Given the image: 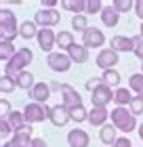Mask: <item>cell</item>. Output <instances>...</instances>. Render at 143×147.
I'll return each mask as SVG.
<instances>
[{
	"instance_id": "obj_31",
	"label": "cell",
	"mask_w": 143,
	"mask_h": 147,
	"mask_svg": "<svg viewBox=\"0 0 143 147\" xmlns=\"http://www.w3.org/2000/svg\"><path fill=\"white\" fill-rule=\"evenodd\" d=\"M9 124L13 126V130H17V128H21L23 124H28V122H25L23 111H13L11 116H9Z\"/></svg>"
},
{
	"instance_id": "obj_39",
	"label": "cell",
	"mask_w": 143,
	"mask_h": 147,
	"mask_svg": "<svg viewBox=\"0 0 143 147\" xmlns=\"http://www.w3.org/2000/svg\"><path fill=\"white\" fill-rule=\"evenodd\" d=\"M99 84H101V78H88V80H86V90H91V92H93Z\"/></svg>"
},
{
	"instance_id": "obj_28",
	"label": "cell",
	"mask_w": 143,
	"mask_h": 147,
	"mask_svg": "<svg viewBox=\"0 0 143 147\" xmlns=\"http://www.w3.org/2000/svg\"><path fill=\"white\" fill-rule=\"evenodd\" d=\"M128 88H131L135 95L143 97V74H133L128 78Z\"/></svg>"
},
{
	"instance_id": "obj_34",
	"label": "cell",
	"mask_w": 143,
	"mask_h": 147,
	"mask_svg": "<svg viewBox=\"0 0 143 147\" xmlns=\"http://www.w3.org/2000/svg\"><path fill=\"white\" fill-rule=\"evenodd\" d=\"M105 6L101 0H86V15H95V13H99L101 15V11H103Z\"/></svg>"
},
{
	"instance_id": "obj_20",
	"label": "cell",
	"mask_w": 143,
	"mask_h": 147,
	"mask_svg": "<svg viewBox=\"0 0 143 147\" xmlns=\"http://www.w3.org/2000/svg\"><path fill=\"white\" fill-rule=\"evenodd\" d=\"M61 9L74 13V15H84L86 13V0H61Z\"/></svg>"
},
{
	"instance_id": "obj_48",
	"label": "cell",
	"mask_w": 143,
	"mask_h": 147,
	"mask_svg": "<svg viewBox=\"0 0 143 147\" xmlns=\"http://www.w3.org/2000/svg\"><path fill=\"white\" fill-rule=\"evenodd\" d=\"M141 74H143V61H141Z\"/></svg>"
},
{
	"instance_id": "obj_18",
	"label": "cell",
	"mask_w": 143,
	"mask_h": 147,
	"mask_svg": "<svg viewBox=\"0 0 143 147\" xmlns=\"http://www.w3.org/2000/svg\"><path fill=\"white\" fill-rule=\"evenodd\" d=\"M101 21H103L105 28H116V25H118V21H120V13L116 11L112 4H107L105 9L101 11Z\"/></svg>"
},
{
	"instance_id": "obj_17",
	"label": "cell",
	"mask_w": 143,
	"mask_h": 147,
	"mask_svg": "<svg viewBox=\"0 0 143 147\" xmlns=\"http://www.w3.org/2000/svg\"><path fill=\"white\" fill-rule=\"evenodd\" d=\"M110 44H112V49H114L116 53L135 51V42H133V38H128V36H112Z\"/></svg>"
},
{
	"instance_id": "obj_46",
	"label": "cell",
	"mask_w": 143,
	"mask_h": 147,
	"mask_svg": "<svg viewBox=\"0 0 143 147\" xmlns=\"http://www.w3.org/2000/svg\"><path fill=\"white\" fill-rule=\"evenodd\" d=\"M2 147H17V145H15V143L11 141V143H2Z\"/></svg>"
},
{
	"instance_id": "obj_40",
	"label": "cell",
	"mask_w": 143,
	"mask_h": 147,
	"mask_svg": "<svg viewBox=\"0 0 143 147\" xmlns=\"http://www.w3.org/2000/svg\"><path fill=\"white\" fill-rule=\"evenodd\" d=\"M13 130V126L9 124V120H0V132H2V135H9V132ZM15 132V130H13Z\"/></svg>"
},
{
	"instance_id": "obj_47",
	"label": "cell",
	"mask_w": 143,
	"mask_h": 147,
	"mask_svg": "<svg viewBox=\"0 0 143 147\" xmlns=\"http://www.w3.org/2000/svg\"><path fill=\"white\" fill-rule=\"evenodd\" d=\"M139 36H143V21H141V28H139Z\"/></svg>"
},
{
	"instance_id": "obj_29",
	"label": "cell",
	"mask_w": 143,
	"mask_h": 147,
	"mask_svg": "<svg viewBox=\"0 0 143 147\" xmlns=\"http://www.w3.org/2000/svg\"><path fill=\"white\" fill-rule=\"evenodd\" d=\"M70 118H72V122L80 124V122H84V120H88V109L84 107V105L74 107V109H70Z\"/></svg>"
},
{
	"instance_id": "obj_11",
	"label": "cell",
	"mask_w": 143,
	"mask_h": 147,
	"mask_svg": "<svg viewBox=\"0 0 143 147\" xmlns=\"http://www.w3.org/2000/svg\"><path fill=\"white\" fill-rule=\"evenodd\" d=\"M36 40H38V46H40V49L51 55V53H53V46L57 44V34H55L51 28H42V30L38 32Z\"/></svg>"
},
{
	"instance_id": "obj_2",
	"label": "cell",
	"mask_w": 143,
	"mask_h": 147,
	"mask_svg": "<svg viewBox=\"0 0 143 147\" xmlns=\"http://www.w3.org/2000/svg\"><path fill=\"white\" fill-rule=\"evenodd\" d=\"M32 59H34V53L28 49V46L19 49V51H17V55H15L9 63L4 65V67H6V71H4V74H13V76H17V74L25 71V67H28V65L32 63Z\"/></svg>"
},
{
	"instance_id": "obj_26",
	"label": "cell",
	"mask_w": 143,
	"mask_h": 147,
	"mask_svg": "<svg viewBox=\"0 0 143 147\" xmlns=\"http://www.w3.org/2000/svg\"><path fill=\"white\" fill-rule=\"evenodd\" d=\"M116 132H118V128H116L114 124H105L103 128L99 130V137H101V141H103L105 145H114V141L118 137H116Z\"/></svg>"
},
{
	"instance_id": "obj_38",
	"label": "cell",
	"mask_w": 143,
	"mask_h": 147,
	"mask_svg": "<svg viewBox=\"0 0 143 147\" xmlns=\"http://www.w3.org/2000/svg\"><path fill=\"white\" fill-rule=\"evenodd\" d=\"M112 147H133V143H131V139H128V137H118Z\"/></svg>"
},
{
	"instance_id": "obj_41",
	"label": "cell",
	"mask_w": 143,
	"mask_h": 147,
	"mask_svg": "<svg viewBox=\"0 0 143 147\" xmlns=\"http://www.w3.org/2000/svg\"><path fill=\"white\" fill-rule=\"evenodd\" d=\"M135 15L143 21V0H137V2H135Z\"/></svg>"
},
{
	"instance_id": "obj_15",
	"label": "cell",
	"mask_w": 143,
	"mask_h": 147,
	"mask_svg": "<svg viewBox=\"0 0 143 147\" xmlns=\"http://www.w3.org/2000/svg\"><path fill=\"white\" fill-rule=\"evenodd\" d=\"M30 97L34 99V103H46L49 101V97H51V84H46V82H36V86L30 90Z\"/></svg>"
},
{
	"instance_id": "obj_12",
	"label": "cell",
	"mask_w": 143,
	"mask_h": 147,
	"mask_svg": "<svg viewBox=\"0 0 143 147\" xmlns=\"http://www.w3.org/2000/svg\"><path fill=\"white\" fill-rule=\"evenodd\" d=\"M32 124H23L21 128H17L15 132H13V139L11 141L15 143L17 147H32V141H34V137H32Z\"/></svg>"
},
{
	"instance_id": "obj_25",
	"label": "cell",
	"mask_w": 143,
	"mask_h": 147,
	"mask_svg": "<svg viewBox=\"0 0 143 147\" xmlns=\"http://www.w3.org/2000/svg\"><path fill=\"white\" fill-rule=\"evenodd\" d=\"M76 42H74V34L67 30H61L57 32V46L61 51H70V46H74Z\"/></svg>"
},
{
	"instance_id": "obj_45",
	"label": "cell",
	"mask_w": 143,
	"mask_h": 147,
	"mask_svg": "<svg viewBox=\"0 0 143 147\" xmlns=\"http://www.w3.org/2000/svg\"><path fill=\"white\" fill-rule=\"evenodd\" d=\"M137 132H139V139H141V141H143V122L139 124V130H137Z\"/></svg>"
},
{
	"instance_id": "obj_8",
	"label": "cell",
	"mask_w": 143,
	"mask_h": 147,
	"mask_svg": "<svg viewBox=\"0 0 143 147\" xmlns=\"http://www.w3.org/2000/svg\"><path fill=\"white\" fill-rule=\"evenodd\" d=\"M91 101H93V107H107V103L114 101L112 86H107V84L101 82L97 88L91 92Z\"/></svg>"
},
{
	"instance_id": "obj_32",
	"label": "cell",
	"mask_w": 143,
	"mask_h": 147,
	"mask_svg": "<svg viewBox=\"0 0 143 147\" xmlns=\"http://www.w3.org/2000/svg\"><path fill=\"white\" fill-rule=\"evenodd\" d=\"M72 28L78 30V32H84L88 30V21H86V15H74L72 17Z\"/></svg>"
},
{
	"instance_id": "obj_16",
	"label": "cell",
	"mask_w": 143,
	"mask_h": 147,
	"mask_svg": "<svg viewBox=\"0 0 143 147\" xmlns=\"http://www.w3.org/2000/svg\"><path fill=\"white\" fill-rule=\"evenodd\" d=\"M107 118H110L107 107H93L91 111H88V122H91L93 126H99V128H103V126L107 124Z\"/></svg>"
},
{
	"instance_id": "obj_24",
	"label": "cell",
	"mask_w": 143,
	"mask_h": 147,
	"mask_svg": "<svg viewBox=\"0 0 143 147\" xmlns=\"http://www.w3.org/2000/svg\"><path fill=\"white\" fill-rule=\"evenodd\" d=\"M131 88H116L114 90V103H118V107H124V105H131L133 95Z\"/></svg>"
},
{
	"instance_id": "obj_30",
	"label": "cell",
	"mask_w": 143,
	"mask_h": 147,
	"mask_svg": "<svg viewBox=\"0 0 143 147\" xmlns=\"http://www.w3.org/2000/svg\"><path fill=\"white\" fill-rule=\"evenodd\" d=\"M101 82L107 84V86H118L120 84V74L116 69H107V71H103V76H101Z\"/></svg>"
},
{
	"instance_id": "obj_42",
	"label": "cell",
	"mask_w": 143,
	"mask_h": 147,
	"mask_svg": "<svg viewBox=\"0 0 143 147\" xmlns=\"http://www.w3.org/2000/svg\"><path fill=\"white\" fill-rule=\"evenodd\" d=\"M57 4H59L57 0H42V9H49V11H53Z\"/></svg>"
},
{
	"instance_id": "obj_43",
	"label": "cell",
	"mask_w": 143,
	"mask_h": 147,
	"mask_svg": "<svg viewBox=\"0 0 143 147\" xmlns=\"http://www.w3.org/2000/svg\"><path fill=\"white\" fill-rule=\"evenodd\" d=\"M32 147H49V143H46L44 139H34V141H32Z\"/></svg>"
},
{
	"instance_id": "obj_37",
	"label": "cell",
	"mask_w": 143,
	"mask_h": 147,
	"mask_svg": "<svg viewBox=\"0 0 143 147\" xmlns=\"http://www.w3.org/2000/svg\"><path fill=\"white\" fill-rule=\"evenodd\" d=\"M133 42H135V55H137L139 59H141V61H143V36H133Z\"/></svg>"
},
{
	"instance_id": "obj_5",
	"label": "cell",
	"mask_w": 143,
	"mask_h": 147,
	"mask_svg": "<svg viewBox=\"0 0 143 147\" xmlns=\"http://www.w3.org/2000/svg\"><path fill=\"white\" fill-rule=\"evenodd\" d=\"M59 21H61V13L57 9H53V11L40 9V11H36V15H34V23L40 25V30L42 28H55Z\"/></svg>"
},
{
	"instance_id": "obj_6",
	"label": "cell",
	"mask_w": 143,
	"mask_h": 147,
	"mask_svg": "<svg viewBox=\"0 0 143 147\" xmlns=\"http://www.w3.org/2000/svg\"><path fill=\"white\" fill-rule=\"evenodd\" d=\"M61 105H63L65 109H74V107H80L82 105V97H80V92L74 88L70 84H61Z\"/></svg>"
},
{
	"instance_id": "obj_27",
	"label": "cell",
	"mask_w": 143,
	"mask_h": 147,
	"mask_svg": "<svg viewBox=\"0 0 143 147\" xmlns=\"http://www.w3.org/2000/svg\"><path fill=\"white\" fill-rule=\"evenodd\" d=\"M17 86H19V88H23V90H32L34 86H36L32 71L25 69V71H21V74H17Z\"/></svg>"
},
{
	"instance_id": "obj_33",
	"label": "cell",
	"mask_w": 143,
	"mask_h": 147,
	"mask_svg": "<svg viewBox=\"0 0 143 147\" xmlns=\"http://www.w3.org/2000/svg\"><path fill=\"white\" fill-rule=\"evenodd\" d=\"M128 109H131V113H133L135 118L141 116V113H143V97L135 95V97H133V101H131V105H128Z\"/></svg>"
},
{
	"instance_id": "obj_21",
	"label": "cell",
	"mask_w": 143,
	"mask_h": 147,
	"mask_svg": "<svg viewBox=\"0 0 143 147\" xmlns=\"http://www.w3.org/2000/svg\"><path fill=\"white\" fill-rule=\"evenodd\" d=\"M15 55H17V51H15V44H13V40L2 38V40H0V59L4 61V65L9 63Z\"/></svg>"
},
{
	"instance_id": "obj_22",
	"label": "cell",
	"mask_w": 143,
	"mask_h": 147,
	"mask_svg": "<svg viewBox=\"0 0 143 147\" xmlns=\"http://www.w3.org/2000/svg\"><path fill=\"white\" fill-rule=\"evenodd\" d=\"M17 86V76H13V74H4L2 78H0V90H2V95H11Z\"/></svg>"
},
{
	"instance_id": "obj_36",
	"label": "cell",
	"mask_w": 143,
	"mask_h": 147,
	"mask_svg": "<svg viewBox=\"0 0 143 147\" xmlns=\"http://www.w3.org/2000/svg\"><path fill=\"white\" fill-rule=\"evenodd\" d=\"M11 105H9V101H6V97H2V101H0V120H9V116H11Z\"/></svg>"
},
{
	"instance_id": "obj_10",
	"label": "cell",
	"mask_w": 143,
	"mask_h": 147,
	"mask_svg": "<svg viewBox=\"0 0 143 147\" xmlns=\"http://www.w3.org/2000/svg\"><path fill=\"white\" fill-rule=\"evenodd\" d=\"M82 44L86 49H99V46L105 44V34L97 28H88L82 34Z\"/></svg>"
},
{
	"instance_id": "obj_3",
	"label": "cell",
	"mask_w": 143,
	"mask_h": 147,
	"mask_svg": "<svg viewBox=\"0 0 143 147\" xmlns=\"http://www.w3.org/2000/svg\"><path fill=\"white\" fill-rule=\"evenodd\" d=\"M51 109L49 105H42V103H28L23 107V116H25V122L28 124H36V122H44L46 118H51Z\"/></svg>"
},
{
	"instance_id": "obj_14",
	"label": "cell",
	"mask_w": 143,
	"mask_h": 147,
	"mask_svg": "<svg viewBox=\"0 0 143 147\" xmlns=\"http://www.w3.org/2000/svg\"><path fill=\"white\" fill-rule=\"evenodd\" d=\"M49 120H51L53 126H65V124L72 120V118H70V109H65L61 103H59V105H53L51 118H49Z\"/></svg>"
},
{
	"instance_id": "obj_35",
	"label": "cell",
	"mask_w": 143,
	"mask_h": 147,
	"mask_svg": "<svg viewBox=\"0 0 143 147\" xmlns=\"http://www.w3.org/2000/svg\"><path fill=\"white\" fill-rule=\"evenodd\" d=\"M112 6H114L118 13H126V11L135 9V2H131V0H114Z\"/></svg>"
},
{
	"instance_id": "obj_23",
	"label": "cell",
	"mask_w": 143,
	"mask_h": 147,
	"mask_svg": "<svg viewBox=\"0 0 143 147\" xmlns=\"http://www.w3.org/2000/svg\"><path fill=\"white\" fill-rule=\"evenodd\" d=\"M38 25L34 23V21H23L21 25H19V36H21L23 40H32V38H36L38 36Z\"/></svg>"
},
{
	"instance_id": "obj_9",
	"label": "cell",
	"mask_w": 143,
	"mask_h": 147,
	"mask_svg": "<svg viewBox=\"0 0 143 147\" xmlns=\"http://www.w3.org/2000/svg\"><path fill=\"white\" fill-rule=\"evenodd\" d=\"M118 55H120V53H116L114 49H101L99 55H97V59H95V63H97L103 71L114 69L116 63H120V57Z\"/></svg>"
},
{
	"instance_id": "obj_19",
	"label": "cell",
	"mask_w": 143,
	"mask_h": 147,
	"mask_svg": "<svg viewBox=\"0 0 143 147\" xmlns=\"http://www.w3.org/2000/svg\"><path fill=\"white\" fill-rule=\"evenodd\" d=\"M67 55L74 63H86L88 61V49L84 44H74L70 46V51H67Z\"/></svg>"
},
{
	"instance_id": "obj_44",
	"label": "cell",
	"mask_w": 143,
	"mask_h": 147,
	"mask_svg": "<svg viewBox=\"0 0 143 147\" xmlns=\"http://www.w3.org/2000/svg\"><path fill=\"white\" fill-rule=\"evenodd\" d=\"M51 90H61V84L59 82H51Z\"/></svg>"
},
{
	"instance_id": "obj_13",
	"label": "cell",
	"mask_w": 143,
	"mask_h": 147,
	"mask_svg": "<svg viewBox=\"0 0 143 147\" xmlns=\"http://www.w3.org/2000/svg\"><path fill=\"white\" fill-rule=\"evenodd\" d=\"M88 143H91V137H88L86 130L74 128L67 132V145L70 147H88Z\"/></svg>"
},
{
	"instance_id": "obj_4",
	"label": "cell",
	"mask_w": 143,
	"mask_h": 147,
	"mask_svg": "<svg viewBox=\"0 0 143 147\" xmlns=\"http://www.w3.org/2000/svg\"><path fill=\"white\" fill-rule=\"evenodd\" d=\"M0 32H2V38L6 40H13L15 36H19V23L13 11L2 9V13H0Z\"/></svg>"
},
{
	"instance_id": "obj_1",
	"label": "cell",
	"mask_w": 143,
	"mask_h": 147,
	"mask_svg": "<svg viewBox=\"0 0 143 147\" xmlns=\"http://www.w3.org/2000/svg\"><path fill=\"white\" fill-rule=\"evenodd\" d=\"M110 118H112V124L116 126V128L122 130V132H126V135H128L131 130L139 128L135 116L131 113V109H126V107H114L112 113H110Z\"/></svg>"
},
{
	"instance_id": "obj_7",
	"label": "cell",
	"mask_w": 143,
	"mask_h": 147,
	"mask_svg": "<svg viewBox=\"0 0 143 147\" xmlns=\"http://www.w3.org/2000/svg\"><path fill=\"white\" fill-rule=\"evenodd\" d=\"M46 63H49V67L53 69V71H59V74H63V71H67L72 67V59H70V55L67 53H61V51H57V53H51V55H46Z\"/></svg>"
}]
</instances>
